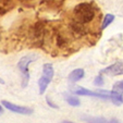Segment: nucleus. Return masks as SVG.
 <instances>
[{"mask_svg": "<svg viewBox=\"0 0 123 123\" xmlns=\"http://www.w3.org/2000/svg\"><path fill=\"white\" fill-rule=\"evenodd\" d=\"M51 82V80H49L48 77H46L45 75H42V77L39 79V81H38V86H39V94L40 95H43V94L45 93V91H46L47 86H48V84Z\"/></svg>", "mask_w": 123, "mask_h": 123, "instance_id": "423d86ee", "label": "nucleus"}, {"mask_svg": "<svg viewBox=\"0 0 123 123\" xmlns=\"http://www.w3.org/2000/svg\"><path fill=\"white\" fill-rule=\"evenodd\" d=\"M47 102H48V104H49V106H50V107H54V108H58V107H57V106H56V105L54 104V102H51L50 100H49V98H48V97H47Z\"/></svg>", "mask_w": 123, "mask_h": 123, "instance_id": "f8f14e48", "label": "nucleus"}, {"mask_svg": "<svg viewBox=\"0 0 123 123\" xmlns=\"http://www.w3.org/2000/svg\"><path fill=\"white\" fill-rule=\"evenodd\" d=\"M101 74H107L110 76H117V75L123 74V62H117L110 67L106 68L101 71Z\"/></svg>", "mask_w": 123, "mask_h": 123, "instance_id": "7ed1b4c3", "label": "nucleus"}, {"mask_svg": "<svg viewBox=\"0 0 123 123\" xmlns=\"http://www.w3.org/2000/svg\"><path fill=\"white\" fill-rule=\"evenodd\" d=\"M113 91L114 92H118V93H123V81L120 82H117L116 84L113 85Z\"/></svg>", "mask_w": 123, "mask_h": 123, "instance_id": "9d476101", "label": "nucleus"}, {"mask_svg": "<svg viewBox=\"0 0 123 123\" xmlns=\"http://www.w3.org/2000/svg\"><path fill=\"white\" fill-rule=\"evenodd\" d=\"M2 112H3V109H2V107H1V106H0V114L2 113Z\"/></svg>", "mask_w": 123, "mask_h": 123, "instance_id": "ddd939ff", "label": "nucleus"}, {"mask_svg": "<svg viewBox=\"0 0 123 123\" xmlns=\"http://www.w3.org/2000/svg\"><path fill=\"white\" fill-rule=\"evenodd\" d=\"M1 35H2V31H1V28H0V40H1Z\"/></svg>", "mask_w": 123, "mask_h": 123, "instance_id": "4468645a", "label": "nucleus"}, {"mask_svg": "<svg viewBox=\"0 0 123 123\" xmlns=\"http://www.w3.org/2000/svg\"><path fill=\"white\" fill-rule=\"evenodd\" d=\"M34 60V56H26L23 57L18 63V68L23 74V82H22V86L26 87L28 84V79H30V73H28V65L30 63L33 62Z\"/></svg>", "mask_w": 123, "mask_h": 123, "instance_id": "f257e3e1", "label": "nucleus"}, {"mask_svg": "<svg viewBox=\"0 0 123 123\" xmlns=\"http://www.w3.org/2000/svg\"><path fill=\"white\" fill-rule=\"evenodd\" d=\"M1 104L5 106L7 109H9L10 111L16 112V113H21V114H31L33 112V110L31 108H26V107H21V106H18V105H14L10 101L7 100H2Z\"/></svg>", "mask_w": 123, "mask_h": 123, "instance_id": "f03ea898", "label": "nucleus"}, {"mask_svg": "<svg viewBox=\"0 0 123 123\" xmlns=\"http://www.w3.org/2000/svg\"><path fill=\"white\" fill-rule=\"evenodd\" d=\"M65 100H67V102L69 105H71V106H74V107L80 106V100H79V98H76L75 96L67 95V96H65Z\"/></svg>", "mask_w": 123, "mask_h": 123, "instance_id": "1a4fd4ad", "label": "nucleus"}, {"mask_svg": "<svg viewBox=\"0 0 123 123\" xmlns=\"http://www.w3.org/2000/svg\"><path fill=\"white\" fill-rule=\"evenodd\" d=\"M20 0H0V15H5L6 13L15 9Z\"/></svg>", "mask_w": 123, "mask_h": 123, "instance_id": "20e7f679", "label": "nucleus"}, {"mask_svg": "<svg viewBox=\"0 0 123 123\" xmlns=\"http://www.w3.org/2000/svg\"><path fill=\"white\" fill-rule=\"evenodd\" d=\"M0 83H1V84H3V83H5V82H3V81H2V80L0 79Z\"/></svg>", "mask_w": 123, "mask_h": 123, "instance_id": "2eb2a0df", "label": "nucleus"}, {"mask_svg": "<svg viewBox=\"0 0 123 123\" xmlns=\"http://www.w3.org/2000/svg\"><path fill=\"white\" fill-rule=\"evenodd\" d=\"M43 75H45L46 77H48L49 80L52 81V77H54V68L50 63H46L43 67Z\"/></svg>", "mask_w": 123, "mask_h": 123, "instance_id": "0eeeda50", "label": "nucleus"}, {"mask_svg": "<svg viewBox=\"0 0 123 123\" xmlns=\"http://www.w3.org/2000/svg\"><path fill=\"white\" fill-rule=\"evenodd\" d=\"M114 20V15L112 14H106L102 19V23H101V30H105L109 24H111Z\"/></svg>", "mask_w": 123, "mask_h": 123, "instance_id": "6e6552de", "label": "nucleus"}, {"mask_svg": "<svg viewBox=\"0 0 123 123\" xmlns=\"http://www.w3.org/2000/svg\"><path fill=\"white\" fill-rule=\"evenodd\" d=\"M83 76H84V70L76 69V70H74V71H73V72L69 75V79H70V81H71V82L75 83V82L80 81L81 79H83Z\"/></svg>", "mask_w": 123, "mask_h": 123, "instance_id": "39448f33", "label": "nucleus"}, {"mask_svg": "<svg viewBox=\"0 0 123 123\" xmlns=\"http://www.w3.org/2000/svg\"><path fill=\"white\" fill-rule=\"evenodd\" d=\"M94 84H95L96 86H101L102 84H104V79L101 77V75H98V76L96 77L95 81H94Z\"/></svg>", "mask_w": 123, "mask_h": 123, "instance_id": "9b49d317", "label": "nucleus"}, {"mask_svg": "<svg viewBox=\"0 0 123 123\" xmlns=\"http://www.w3.org/2000/svg\"><path fill=\"white\" fill-rule=\"evenodd\" d=\"M23 1H31V0H23Z\"/></svg>", "mask_w": 123, "mask_h": 123, "instance_id": "dca6fc26", "label": "nucleus"}]
</instances>
